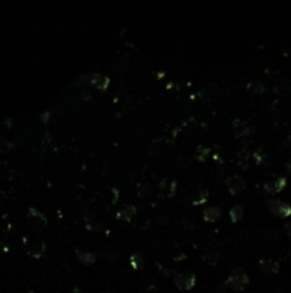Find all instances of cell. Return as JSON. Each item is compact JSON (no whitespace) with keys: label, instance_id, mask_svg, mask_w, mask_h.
Instances as JSON below:
<instances>
[{"label":"cell","instance_id":"3","mask_svg":"<svg viewBox=\"0 0 291 293\" xmlns=\"http://www.w3.org/2000/svg\"><path fill=\"white\" fill-rule=\"evenodd\" d=\"M268 210L277 217H288L291 216V206L278 199H268L267 200Z\"/></svg>","mask_w":291,"mask_h":293},{"label":"cell","instance_id":"2","mask_svg":"<svg viewBox=\"0 0 291 293\" xmlns=\"http://www.w3.org/2000/svg\"><path fill=\"white\" fill-rule=\"evenodd\" d=\"M27 222L30 225V228L35 232H43L44 228L47 226V217L43 212H40L39 209H30L27 214Z\"/></svg>","mask_w":291,"mask_h":293},{"label":"cell","instance_id":"20","mask_svg":"<svg viewBox=\"0 0 291 293\" xmlns=\"http://www.w3.org/2000/svg\"><path fill=\"white\" fill-rule=\"evenodd\" d=\"M287 170H288V173L291 175V162L290 163H287Z\"/></svg>","mask_w":291,"mask_h":293},{"label":"cell","instance_id":"13","mask_svg":"<svg viewBox=\"0 0 291 293\" xmlns=\"http://www.w3.org/2000/svg\"><path fill=\"white\" fill-rule=\"evenodd\" d=\"M229 214L231 222H238V221H241V217H243V214H244V209H243V206H240V204H234V206L230 209Z\"/></svg>","mask_w":291,"mask_h":293},{"label":"cell","instance_id":"16","mask_svg":"<svg viewBox=\"0 0 291 293\" xmlns=\"http://www.w3.org/2000/svg\"><path fill=\"white\" fill-rule=\"evenodd\" d=\"M44 249H46V245H44L43 242H40V243H37L33 246V250L30 252V255H33L36 258H39V256H42L44 253Z\"/></svg>","mask_w":291,"mask_h":293},{"label":"cell","instance_id":"12","mask_svg":"<svg viewBox=\"0 0 291 293\" xmlns=\"http://www.w3.org/2000/svg\"><path fill=\"white\" fill-rule=\"evenodd\" d=\"M136 207L133 206V204H126L123 209H120L117 213H116V217L117 219H120V221H126V222H129V221H132V217L136 214Z\"/></svg>","mask_w":291,"mask_h":293},{"label":"cell","instance_id":"4","mask_svg":"<svg viewBox=\"0 0 291 293\" xmlns=\"http://www.w3.org/2000/svg\"><path fill=\"white\" fill-rule=\"evenodd\" d=\"M197 277L194 273H177L174 276V284L181 290H190L196 286Z\"/></svg>","mask_w":291,"mask_h":293},{"label":"cell","instance_id":"8","mask_svg":"<svg viewBox=\"0 0 291 293\" xmlns=\"http://www.w3.org/2000/svg\"><path fill=\"white\" fill-rule=\"evenodd\" d=\"M88 80H90V83H91L94 88H97V89L100 90H106L107 88H109V85H110V79L107 78L106 75H103V73H93V75L88 78Z\"/></svg>","mask_w":291,"mask_h":293},{"label":"cell","instance_id":"14","mask_svg":"<svg viewBox=\"0 0 291 293\" xmlns=\"http://www.w3.org/2000/svg\"><path fill=\"white\" fill-rule=\"evenodd\" d=\"M130 265H132L133 269H137V270H140V269H143V267L146 266L144 259H143V256H141L140 253L132 255V258H130Z\"/></svg>","mask_w":291,"mask_h":293},{"label":"cell","instance_id":"6","mask_svg":"<svg viewBox=\"0 0 291 293\" xmlns=\"http://www.w3.org/2000/svg\"><path fill=\"white\" fill-rule=\"evenodd\" d=\"M160 190V195L163 196V197H170V196H173L176 193L177 190V183L176 180H173V179H163L161 180V183H160L159 186Z\"/></svg>","mask_w":291,"mask_h":293},{"label":"cell","instance_id":"1","mask_svg":"<svg viewBox=\"0 0 291 293\" xmlns=\"http://www.w3.org/2000/svg\"><path fill=\"white\" fill-rule=\"evenodd\" d=\"M250 283V277L243 270V269H234V270H231V273L227 277V280H226V286H229L230 289H233V290H237V292H241V290H244L246 287Z\"/></svg>","mask_w":291,"mask_h":293},{"label":"cell","instance_id":"9","mask_svg":"<svg viewBox=\"0 0 291 293\" xmlns=\"http://www.w3.org/2000/svg\"><path fill=\"white\" fill-rule=\"evenodd\" d=\"M287 185V179L285 178H278L275 179L274 182H268L265 183L264 189L268 192V193H280L282 189Z\"/></svg>","mask_w":291,"mask_h":293},{"label":"cell","instance_id":"7","mask_svg":"<svg viewBox=\"0 0 291 293\" xmlns=\"http://www.w3.org/2000/svg\"><path fill=\"white\" fill-rule=\"evenodd\" d=\"M258 267L265 275H274V273L278 272L280 265H278V262L271 260V259H260L258 260Z\"/></svg>","mask_w":291,"mask_h":293},{"label":"cell","instance_id":"17","mask_svg":"<svg viewBox=\"0 0 291 293\" xmlns=\"http://www.w3.org/2000/svg\"><path fill=\"white\" fill-rule=\"evenodd\" d=\"M197 196H199L197 199H193V200H191V203L196 204V206H197V204H203L204 202L207 200V192H206V190H200V192L197 193Z\"/></svg>","mask_w":291,"mask_h":293},{"label":"cell","instance_id":"15","mask_svg":"<svg viewBox=\"0 0 291 293\" xmlns=\"http://www.w3.org/2000/svg\"><path fill=\"white\" fill-rule=\"evenodd\" d=\"M247 88L250 90H253L254 93H263L265 90V85L263 83V82H260V80H251L250 83L247 85Z\"/></svg>","mask_w":291,"mask_h":293},{"label":"cell","instance_id":"10","mask_svg":"<svg viewBox=\"0 0 291 293\" xmlns=\"http://www.w3.org/2000/svg\"><path fill=\"white\" fill-rule=\"evenodd\" d=\"M203 217L206 222H217L221 217V210L217 206H207L204 207Z\"/></svg>","mask_w":291,"mask_h":293},{"label":"cell","instance_id":"11","mask_svg":"<svg viewBox=\"0 0 291 293\" xmlns=\"http://www.w3.org/2000/svg\"><path fill=\"white\" fill-rule=\"evenodd\" d=\"M76 255H77V259H79L80 263H81V265H84V266H90V265L96 263L97 255L96 253H93V252H87V250H79Z\"/></svg>","mask_w":291,"mask_h":293},{"label":"cell","instance_id":"5","mask_svg":"<svg viewBox=\"0 0 291 293\" xmlns=\"http://www.w3.org/2000/svg\"><path fill=\"white\" fill-rule=\"evenodd\" d=\"M226 186H227L231 195H237V193L244 190V187H246V179L243 178L241 175L230 176V178L226 179Z\"/></svg>","mask_w":291,"mask_h":293},{"label":"cell","instance_id":"19","mask_svg":"<svg viewBox=\"0 0 291 293\" xmlns=\"http://www.w3.org/2000/svg\"><path fill=\"white\" fill-rule=\"evenodd\" d=\"M71 293H83V292H81L80 289H77V287H74V289L71 290Z\"/></svg>","mask_w":291,"mask_h":293},{"label":"cell","instance_id":"18","mask_svg":"<svg viewBox=\"0 0 291 293\" xmlns=\"http://www.w3.org/2000/svg\"><path fill=\"white\" fill-rule=\"evenodd\" d=\"M285 232H287V236L291 239V223L285 225Z\"/></svg>","mask_w":291,"mask_h":293},{"label":"cell","instance_id":"21","mask_svg":"<svg viewBox=\"0 0 291 293\" xmlns=\"http://www.w3.org/2000/svg\"><path fill=\"white\" fill-rule=\"evenodd\" d=\"M26 293H35V292H32V290H29V292H26Z\"/></svg>","mask_w":291,"mask_h":293}]
</instances>
